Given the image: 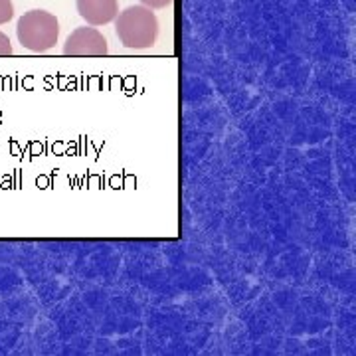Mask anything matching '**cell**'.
I'll return each instance as SVG.
<instances>
[{"label": "cell", "instance_id": "6da1fadb", "mask_svg": "<svg viewBox=\"0 0 356 356\" xmlns=\"http://www.w3.org/2000/svg\"><path fill=\"white\" fill-rule=\"evenodd\" d=\"M115 32L129 50L153 48L159 38V20L147 6H129L115 16Z\"/></svg>", "mask_w": 356, "mask_h": 356}, {"label": "cell", "instance_id": "7a4b0ae2", "mask_svg": "<svg viewBox=\"0 0 356 356\" xmlns=\"http://www.w3.org/2000/svg\"><path fill=\"white\" fill-rule=\"evenodd\" d=\"M16 36L22 48L34 54H44L58 44L60 22L54 14L46 10H28L18 20Z\"/></svg>", "mask_w": 356, "mask_h": 356}, {"label": "cell", "instance_id": "3957f363", "mask_svg": "<svg viewBox=\"0 0 356 356\" xmlns=\"http://www.w3.org/2000/svg\"><path fill=\"white\" fill-rule=\"evenodd\" d=\"M109 46L99 30L81 26L76 28L64 44L65 56H107Z\"/></svg>", "mask_w": 356, "mask_h": 356}, {"label": "cell", "instance_id": "277c9868", "mask_svg": "<svg viewBox=\"0 0 356 356\" xmlns=\"http://www.w3.org/2000/svg\"><path fill=\"white\" fill-rule=\"evenodd\" d=\"M77 13L89 26L109 24L119 14L117 0H77Z\"/></svg>", "mask_w": 356, "mask_h": 356}, {"label": "cell", "instance_id": "5b68a950", "mask_svg": "<svg viewBox=\"0 0 356 356\" xmlns=\"http://www.w3.org/2000/svg\"><path fill=\"white\" fill-rule=\"evenodd\" d=\"M14 16L13 0H0V24L10 22Z\"/></svg>", "mask_w": 356, "mask_h": 356}, {"label": "cell", "instance_id": "8992f818", "mask_svg": "<svg viewBox=\"0 0 356 356\" xmlns=\"http://www.w3.org/2000/svg\"><path fill=\"white\" fill-rule=\"evenodd\" d=\"M6 56H13V44L4 32H0V58H6Z\"/></svg>", "mask_w": 356, "mask_h": 356}, {"label": "cell", "instance_id": "52a82bcc", "mask_svg": "<svg viewBox=\"0 0 356 356\" xmlns=\"http://www.w3.org/2000/svg\"><path fill=\"white\" fill-rule=\"evenodd\" d=\"M140 2H143V6L154 10V8H166V6H170L175 0H140Z\"/></svg>", "mask_w": 356, "mask_h": 356}]
</instances>
